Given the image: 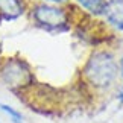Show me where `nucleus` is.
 Returning a JSON list of instances; mask_svg holds the SVG:
<instances>
[{
    "label": "nucleus",
    "instance_id": "10",
    "mask_svg": "<svg viewBox=\"0 0 123 123\" xmlns=\"http://www.w3.org/2000/svg\"><path fill=\"white\" fill-rule=\"evenodd\" d=\"M116 99H117V100H119L120 103H123V87L120 88V91L116 94Z\"/></svg>",
    "mask_w": 123,
    "mask_h": 123
},
{
    "label": "nucleus",
    "instance_id": "3",
    "mask_svg": "<svg viewBox=\"0 0 123 123\" xmlns=\"http://www.w3.org/2000/svg\"><path fill=\"white\" fill-rule=\"evenodd\" d=\"M34 74L25 59L12 56L0 64V81L11 90H25L32 84Z\"/></svg>",
    "mask_w": 123,
    "mask_h": 123
},
{
    "label": "nucleus",
    "instance_id": "2",
    "mask_svg": "<svg viewBox=\"0 0 123 123\" xmlns=\"http://www.w3.org/2000/svg\"><path fill=\"white\" fill-rule=\"evenodd\" d=\"M29 17L34 25L44 31H68L70 15L67 9L59 5L35 3L29 8Z\"/></svg>",
    "mask_w": 123,
    "mask_h": 123
},
{
    "label": "nucleus",
    "instance_id": "9",
    "mask_svg": "<svg viewBox=\"0 0 123 123\" xmlns=\"http://www.w3.org/2000/svg\"><path fill=\"white\" fill-rule=\"evenodd\" d=\"M119 74H120V78H122V81H123V56L119 61Z\"/></svg>",
    "mask_w": 123,
    "mask_h": 123
},
{
    "label": "nucleus",
    "instance_id": "8",
    "mask_svg": "<svg viewBox=\"0 0 123 123\" xmlns=\"http://www.w3.org/2000/svg\"><path fill=\"white\" fill-rule=\"evenodd\" d=\"M44 3H53V5H64V3H67V0H43Z\"/></svg>",
    "mask_w": 123,
    "mask_h": 123
},
{
    "label": "nucleus",
    "instance_id": "5",
    "mask_svg": "<svg viewBox=\"0 0 123 123\" xmlns=\"http://www.w3.org/2000/svg\"><path fill=\"white\" fill-rule=\"evenodd\" d=\"M103 17H106V20L117 31L123 32V2L122 0L108 2V8H106V12Z\"/></svg>",
    "mask_w": 123,
    "mask_h": 123
},
{
    "label": "nucleus",
    "instance_id": "4",
    "mask_svg": "<svg viewBox=\"0 0 123 123\" xmlns=\"http://www.w3.org/2000/svg\"><path fill=\"white\" fill-rule=\"evenodd\" d=\"M29 11L26 0H0V20L14 21Z\"/></svg>",
    "mask_w": 123,
    "mask_h": 123
},
{
    "label": "nucleus",
    "instance_id": "7",
    "mask_svg": "<svg viewBox=\"0 0 123 123\" xmlns=\"http://www.w3.org/2000/svg\"><path fill=\"white\" fill-rule=\"evenodd\" d=\"M0 111H3L5 114L9 117L11 123H26L23 114H20L15 108H12L11 105H6V103H0Z\"/></svg>",
    "mask_w": 123,
    "mask_h": 123
},
{
    "label": "nucleus",
    "instance_id": "6",
    "mask_svg": "<svg viewBox=\"0 0 123 123\" xmlns=\"http://www.w3.org/2000/svg\"><path fill=\"white\" fill-rule=\"evenodd\" d=\"M76 3L88 14L96 17H103L108 8V0H76Z\"/></svg>",
    "mask_w": 123,
    "mask_h": 123
},
{
    "label": "nucleus",
    "instance_id": "1",
    "mask_svg": "<svg viewBox=\"0 0 123 123\" xmlns=\"http://www.w3.org/2000/svg\"><path fill=\"white\" fill-rule=\"evenodd\" d=\"M119 76V62L110 50H94L82 67V78L94 91L106 93Z\"/></svg>",
    "mask_w": 123,
    "mask_h": 123
}]
</instances>
